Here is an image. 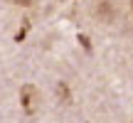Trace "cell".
Here are the masks:
<instances>
[{
	"mask_svg": "<svg viewBox=\"0 0 133 123\" xmlns=\"http://www.w3.org/2000/svg\"><path fill=\"white\" fill-rule=\"evenodd\" d=\"M15 3H20V5H30V0H15Z\"/></svg>",
	"mask_w": 133,
	"mask_h": 123,
	"instance_id": "obj_1",
	"label": "cell"
},
{
	"mask_svg": "<svg viewBox=\"0 0 133 123\" xmlns=\"http://www.w3.org/2000/svg\"><path fill=\"white\" fill-rule=\"evenodd\" d=\"M131 10H133V0H131Z\"/></svg>",
	"mask_w": 133,
	"mask_h": 123,
	"instance_id": "obj_2",
	"label": "cell"
}]
</instances>
